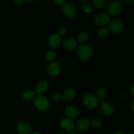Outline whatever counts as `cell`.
Listing matches in <instances>:
<instances>
[{"label": "cell", "instance_id": "1", "mask_svg": "<svg viewBox=\"0 0 134 134\" xmlns=\"http://www.w3.org/2000/svg\"><path fill=\"white\" fill-rule=\"evenodd\" d=\"M94 55V49L91 45L86 43L80 44L77 47V56L82 62H87L92 59Z\"/></svg>", "mask_w": 134, "mask_h": 134}, {"label": "cell", "instance_id": "2", "mask_svg": "<svg viewBox=\"0 0 134 134\" xmlns=\"http://www.w3.org/2000/svg\"><path fill=\"white\" fill-rule=\"evenodd\" d=\"M105 7L106 13L109 16H116L122 12L123 4L119 0H111L108 2H106Z\"/></svg>", "mask_w": 134, "mask_h": 134}, {"label": "cell", "instance_id": "3", "mask_svg": "<svg viewBox=\"0 0 134 134\" xmlns=\"http://www.w3.org/2000/svg\"><path fill=\"white\" fill-rule=\"evenodd\" d=\"M34 104L35 108L41 112H46L49 110L51 107V103L47 96L43 94L35 96L34 99Z\"/></svg>", "mask_w": 134, "mask_h": 134}, {"label": "cell", "instance_id": "4", "mask_svg": "<svg viewBox=\"0 0 134 134\" xmlns=\"http://www.w3.org/2000/svg\"><path fill=\"white\" fill-rule=\"evenodd\" d=\"M82 103L85 107L89 109H96L99 105V101L94 94H85L82 98Z\"/></svg>", "mask_w": 134, "mask_h": 134}, {"label": "cell", "instance_id": "5", "mask_svg": "<svg viewBox=\"0 0 134 134\" xmlns=\"http://www.w3.org/2000/svg\"><path fill=\"white\" fill-rule=\"evenodd\" d=\"M109 30L114 34L120 35L123 34L125 29L124 23L120 19H113L109 22Z\"/></svg>", "mask_w": 134, "mask_h": 134}, {"label": "cell", "instance_id": "6", "mask_svg": "<svg viewBox=\"0 0 134 134\" xmlns=\"http://www.w3.org/2000/svg\"><path fill=\"white\" fill-rule=\"evenodd\" d=\"M62 10L64 15L68 18H75L77 13L75 5L71 2H65L62 7Z\"/></svg>", "mask_w": 134, "mask_h": 134}, {"label": "cell", "instance_id": "7", "mask_svg": "<svg viewBox=\"0 0 134 134\" xmlns=\"http://www.w3.org/2000/svg\"><path fill=\"white\" fill-rule=\"evenodd\" d=\"M93 22L99 26H105L110 22L109 16L104 12L96 13L93 17Z\"/></svg>", "mask_w": 134, "mask_h": 134}, {"label": "cell", "instance_id": "8", "mask_svg": "<svg viewBox=\"0 0 134 134\" xmlns=\"http://www.w3.org/2000/svg\"><path fill=\"white\" fill-rule=\"evenodd\" d=\"M62 37L56 33L51 34L48 36V40H47L48 47L51 48V50H53V51L57 50L60 48L62 44Z\"/></svg>", "mask_w": 134, "mask_h": 134}, {"label": "cell", "instance_id": "9", "mask_svg": "<svg viewBox=\"0 0 134 134\" xmlns=\"http://www.w3.org/2000/svg\"><path fill=\"white\" fill-rule=\"evenodd\" d=\"M61 70L62 66L58 62H52L47 66V73L51 77L58 76L60 73Z\"/></svg>", "mask_w": 134, "mask_h": 134}, {"label": "cell", "instance_id": "10", "mask_svg": "<svg viewBox=\"0 0 134 134\" xmlns=\"http://www.w3.org/2000/svg\"><path fill=\"white\" fill-rule=\"evenodd\" d=\"M62 44L65 50L69 51H75V49H77V46H78L77 40L71 37H68L64 38V40H62Z\"/></svg>", "mask_w": 134, "mask_h": 134}, {"label": "cell", "instance_id": "11", "mask_svg": "<svg viewBox=\"0 0 134 134\" xmlns=\"http://www.w3.org/2000/svg\"><path fill=\"white\" fill-rule=\"evenodd\" d=\"M80 110L75 105H69L65 109V115L69 119H75L80 115Z\"/></svg>", "mask_w": 134, "mask_h": 134}, {"label": "cell", "instance_id": "12", "mask_svg": "<svg viewBox=\"0 0 134 134\" xmlns=\"http://www.w3.org/2000/svg\"><path fill=\"white\" fill-rule=\"evenodd\" d=\"M16 130L18 134H31L32 128L30 123L26 121H21L17 124Z\"/></svg>", "mask_w": 134, "mask_h": 134}, {"label": "cell", "instance_id": "13", "mask_svg": "<svg viewBox=\"0 0 134 134\" xmlns=\"http://www.w3.org/2000/svg\"><path fill=\"white\" fill-rule=\"evenodd\" d=\"M99 109L102 113L106 116H111L115 113V107L109 102H102L99 105Z\"/></svg>", "mask_w": 134, "mask_h": 134}, {"label": "cell", "instance_id": "14", "mask_svg": "<svg viewBox=\"0 0 134 134\" xmlns=\"http://www.w3.org/2000/svg\"><path fill=\"white\" fill-rule=\"evenodd\" d=\"M90 127V120L86 118H81L76 122V128L80 132L87 131Z\"/></svg>", "mask_w": 134, "mask_h": 134}, {"label": "cell", "instance_id": "15", "mask_svg": "<svg viewBox=\"0 0 134 134\" xmlns=\"http://www.w3.org/2000/svg\"><path fill=\"white\" fill-rule=\"evenodd\" d=\"M60 127L65 132H70L74 130L75 124L71 119L64 118L60 122Z\"/></svg>", "mask_w": 134, "mask_h": 134}, {"label": "cell", "instance_id": "16", "mask_svg": "<svg viewBox=\"0 0 134 134\" xmlns=\"http://www.w3.org/2000/svg\"><path fill=\"white\" fill-rule=\"evenodd\" d=\"M48 88H49V83L48 81L45 80H42V81H39L37 84L36 87H35V92L39 95H41L45 93L48 90Z\"/></svg>", "mask_w": 134, "mask_h": 134}, {"label": "cell", "instance_id": "17", "mask_svg": "<svg viewBox=\"0 0 134 134\" xmlns=\"http://www.w3.org/2000/svg\"><path fill=\"white\" fill-rule=\"evenodd\" d=\"M77 96L76 91L73 88H69L65 90L62 95V98L65 102H70L75 98Z\"/></svg>", "mask_w": 134, "mask_h": 134}, {"label": "cell", "instance_id": "18", "mask_svg": "<svg viewBox=\"0 0 134 134\" xmlns=\"http://www.w3.org/2000/svg\"><path fill=\"white\" fill-rule=\"evenodd\" d=\"M107 92L105 88L99 87V88L97 89L96 91L95 96L98 98V99H99V102H104L106 97H107Z\"/></svg>", "mask_w": 134, "mask_h": 134}, {"label": "cell", "instance_id": "19", "mask_svg": "<svg viewBox=\"0 0 134 134\" xmlns=\"http://www.w3.org/2000/svg\"><path fill=\"white\" fill-rule=\"evenodd\" d=\"M35 93L34 90H26L22 93V98L26 101L34 100L35 97Z\"/></svg>", "mask_w": 134, "mask_h": 134}, {"label": "cell", "instance_id": "20", "mask_svg": "<svg viewBox=\"0 0 134 134\" xmlns=\"http://www.w3.org/2000/svg\"><path fill=\"white\" fill-rule=\"evenodd\" d=\"M82 9L86 14H91L94 11V7L91 3L88 1H82Z\"/></svg>", "mask_w": 134, "mask_h": 134}, {"label": "cell", "instance_id": "21", "mask_svg": "<svg viewBox=\"0 0 134 134\" xmlns=\"http://www.w3.org/2000/svg\"><path fill=\"white\" fill-rule=\"evenodd\" d=\"M109 30L107 27H102L98 31V36L99 39H105L109 35Z\"/></svg>", "mask_w": 134, "mask_h": 134}, {"label": "cell", "instance_id": "22", "mask_svg": "<svg viewBox=\"0 0 134 134\" xmlns=\"http://www.w3.org/2000/svg\"><path fill=\"white\" fill-rule=\"evenodd\" d=\"M56 57H57V54H56L55 51H53V50H48V51H47L45 54L46 60L48 62H51L55 61Z\"/></svg>", "mask_w": 134, "mask_h": 134}, {"label": "cell", "instance_id": "23", "mask_svg": "<svg viewBox=\"0 0 134 134\" xmlns=\"http://www.w3.org/2000/svg\"><path fill=\"white\" fill-rule=\"evenodd\" d=\"M92 4L96 9H102L105 6L106 1L105 0H93L92 1Z\"/></svg>", "mask_w": 134, "mask_h": 134}, {"label": "cell", "instance_id": "24", "mask_svg": "<svg viewBox=\"0 0 134 134\" xmlns=\"http://www.w3.org/2000/svg\"><path fill=\"white\" fill-rule=\"evenodd\" d=\"M89 38L88 34L86 31H81L78 34V41L79 43L84 44L88 41Z\"/></svg>", "mask_w": 134, "mask_h": 134}, {"label": "cell", "instance_id": "25", "mask_svg": "<svg viewBox=\"0 0 134 134\" xmlns=\"http://www.w3.org/2000/svg\"><path fill=\"white\" fill-rule=\"evenodd\" d=\"M90 126L95 129H99L102 126V121L99 118H94L90 121Z\"/></svg>", "mask_w": 134, "mask_h": 134}, {"label": "cell", "instance_id": "26", "mask_svg": "<svg viewBox=\"0 0 134 134\" xmlns=\"http://www.w3.org/2000/svg\"><path fill=\"white\" fill-rule=\"evenodd\" d=\"M67 34V28L64 26H61L60 27H59L58 30V35H60L62 37V36H64L65 34Z\"/></svg>", "mask_w": 134, "mask_h": 134}, {"label": "cell", "instance_id": "27", "mask_svg": "<svg viewBox=\"0 0 134 134\" xmlns=\"http://www.w3.org/2000/svg\"><path fill=\"white\" fill-rule=\"evenodd\" d=\"M62 96L61 94H59V93H53L51 96V99H52V101L54 102H59V101L61 99Z\"/></svg>", "mask_w": 134, "mask_h": 134}, {"label": "cell", "instance_id": "28", "mask_svg": "<svg viewBox=\"0 0 134 134\" xmlns=\"http://www.w3.org/2000/svg\"><path fill=\"white\" fill-rule=\"evenodd\" d=\"M65 3V1L64 0H54V3L58 7H62Z\"/></svg>", "mask_w": 134, "mask_h": 134}, {"label": "cell", "instance_id": "29", "mask_svg": "<svg viewBox=\"0 0 134 134\" xmlns=\"http://www.w3.org/2000/svg\"><path fill=\"white\" fill-rule=\"evenodd\" d=\"M24 2V1H22V0H15V1H13V3L16 6H20L22 4H23Z\"/></svg>", "mask_w": 134, "mask_h": 134}, {"label": "cell", "instance_id": "30", "mask_svg": "<svg viewBox=\"0 0 134 134\" xmlns=\"http://www.w3.org/2000/svg\"><path fill=\"white\" fill-rule=\"evenodd\" d=\"M133 90H134V84L132 83V85L130 86V94L132 95V96H134V92H133Z\"/></svg>", "mask_w": 134, "mask_h": 134}, {"label": "cell", "instance_id": "31", "mask_svg": "<svg viewBox=\"0 0 134 134\" xmlns=\"http://www.w3.org/2000/svg\"><path fill=\"white\" fill-rule=\"evenodd\" d=\"M124 2L127 4H129V5H132V4H133L134 3V1L133 0H129V1L128 0H125Z\"/></svg>", "mask_w": 134, "mask_h": 134}, {"label": "cell", "instance_id": "32", "mask_svg": "<svg viewBox=\"0 0 134 134\" xmlns=\"http://www.w3.org/2000/svg\"><path fill=\"white\" fill-rule=\"evenodd\" d=\"M134 100L132 101V103H131V110H132V112H134Z\"/></svg>", "mask_w": 134, "mask_h": 134}, {"label": "cell", "instance_id": "33", "mask_svg": "<svg viewBox=\"0 0 134 134\" xmlns=\"http://www.w3.org/2000/svg\"><path fill=\"white\" fill-rule=\"evenodd\" d=\"M113 134H125V133H124L123 132H122V131H117V132H115Z\"/></svg>", "mask_w": 134, "mask_h": 134}, {"label": "cell", "instance_id": "34", "mask_svg": "<svg viewBox=\"0 0 134 134\" xmlns=\"http://www.w3.org/2000/svg\"><path fill=\"white\" fill-rule=\"evenodd\" d=\"M31 134H42L40 132H39V131H35V132H31Z\"/></svg>", "mask_w": 134, "mask_h": 134}, {"label": "cell", "instance_id": "35", "mask_svg": "<svg viewBox=\"0 0 134 134\" xmlns=\"http://www.w3.org/2000/svg\"><path fill=\"white\" fill-rule=\"evenodd\" d=\"M68 134H78V133H77V132H75V131L73 130V131H71V132H69V133H68Z\"/></svg>", "mask_w": 134, "mask_h": 134}, {"label": "cell", "instance_id": "36", "mask_svg": "<svg viewBox=\"0 0 134 134\" xmlns=\"http://www.w3.org/2000/svg\"><path fill=\"white\" fill-rule=\"evenodd\" d=\"M25 2H26V3H34V2H35V1H34V0H33V1H24Z\"/></svg>", "mask_w": 134, "mask_h": 134}, {"label": "cell", "instance_id": "37", "mask_svg": "<svg viewBox=\"0 0 134 134\" xmlns=\"http://www.w3.org/2000/svg\"><path fill=\"white\" fill-rule=\"evenodd\" d=\"M57 134H66V133H65L64 132H59V133H58Z\"/></svg>", "mask_w": 134, "mask_h": 134}, {"label": "cell", "instance_id": "38", "mask_svg": "<svg viewBox=\"0 0 134 134\" xmlns=\"http://www.w3.org/2000/svg\"><path fill=\"white\" fill-rule=\"evenodd\" d=\"M128 134H133V133H132H132H128Z\"/></svg>", "mask_w": 134, "mask_h": 134}]
</instances>
